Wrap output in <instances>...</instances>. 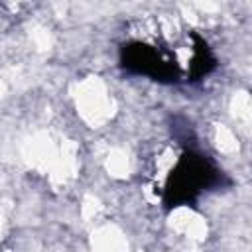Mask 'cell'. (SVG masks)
Returning a JSON list of instances; mask_svg holds the SVG:
<instances>
[{"label": "cell", "instance_id": "6da1fadb", "mask_svg": "<svg viewBox=\"0 0 252 252\" xmlns=\"http://www.w3.org/2000/svg\"><path fill=\"white\" fill-rule=\"evenodd\" d=\"M228 177L220 171V167L205 154L187 148L171 167L163 193L161 205L165 211H173L179 207L195 205L203 193L228 185Z\"/></svg>", "mask_w": 252, "mask_h": 252}, {"label": "cell", "instance_id": "7a4b0ae2", "mask_svg": "<svg viewBox=\"0 0 252 252\" xmlns=\"http://www.w3.org/2000/svg\"><path fill=\"white\" fill-rule=\"evenodd\" d=\"M120 67L130 75L150 77L158 83H179L181 81V69L173 57L163 55L156 45H150L146 41H126L120 45Z\"/></svg>", "mask_w": 252, "mask_h": 252}, {"label": "cell", "instance_id": "3957f363", "mask_svg": "<svg viewBox=\"0 0 252 252\" xmlns=\"http://www.w3.org/2000/svg\"><path fill=\"white\" fill-rule=\"evenodd\" d=\"M191 39H193V59L189 63V73H187V81L195 83L201 81L203 77H207L209 73L215 71L217 67V57L213 55L209 43L195 32H191Z\"/></svg>", "mask_w": 252, "mask_h": 252}]
</instances>
